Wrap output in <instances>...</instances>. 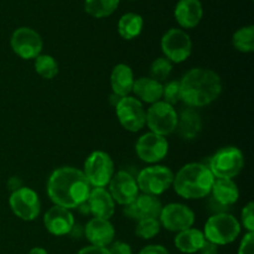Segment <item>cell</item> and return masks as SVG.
Wrapping results in <instances>:
<instances>
[{
    "instance_id": "cell-1",
    "label": "cell",
    "mask_w": 254,
    "mask_h": 254,
    "mask_svg": "<svg viewBox=\"0 0 254 254\" xmlns=\"http://www.w3.org/2000/svg\"><path fill=\"white\" fill-rule=\"evenodd\" d=\"M91 185L83 171L71 166L56 169L47 180V195L56 206L72 210L88 198Z\"/></svg>"
},
{
    "instance_id": "cell-2",
    "label": "cell",
    "mask_w": 254,
    "mask_h": 254,
    "mask_svg": "<svg viewBox=\"0 0 254 254\" xmlns=\"http://www.w3.org/2000/svg\"><path fill=\"white\" fill-rule=\"evenodd\" d=\"M181 101L191 108L205 107L215 102L222 93V81L215 71L192 68L180 81Z\"/></svg>"
},
{
    "instance_id": "cell-3",
    "label": "cell",
    "mask_w": 254,
    "mask_h": 254,
    "mask_svg": "<svg viewBox=\"0 0 254 254\" xmlns=\"http://www.w3.org/2000/svg\"><path fill=\"white\" fill-rule=\"evenodd\" d=\"M215 178L205 164L190 163L174 175V190L186 200H198L210 195Z\"/></svg>"
},
{
    "instance_id": "cell-4",
    "label": "cell",
    "mask_w": 254,
    "mask_h": 254,
    "mask_svg": "<svg viewBox=\"0 0 254 254\" xmlns=\"http://www.w3.org/2000/svg\"><path fill=\"white\" fill-rule=\"evenodd\" d=\"M215 179H231L240 175L245 168V156L236 146H226L216 151L206 165Z\"/></svg>"
},
{
    "instance_id": "cell-5",
    "label": "cell",
    "mask_w": 254,
    "mask_h": 254,
    "mask_svg": "<svg viewBox=\"0 0 254 254\" xmlns=\"http://www.w3.org/2000/svg\"><path fill=\"white\" fill-rule=\"evenodd\" d=\"M241 233V223L230 213L212 215L205 225L206 241L215 243L216 246H226L235 242Z\"/></svg>"
},
{
    "instance_id": "cell-6",
    "label": "cell",
    "mask_w": 254,
    "mask_h": 254,
    "mask_svg": "<svg viewBox=\"0 0 254 254\" xmlns=\"http://www.w3.org/2000/svg\"><path fill=\"white\" fill-rule=\"evenodd\" d=\"M139 191L151 196L165 192L174 183V173L163 165H153L143 169L136 176Z\"/></svg>"
},
{
    "instance_id": "cell-7",
    "label": "cell",
    "mask_w": 254,
    "mask_h": 254,
    "mask_svg": "<svg viewBox=\"0 0 254 254\" xmlns=\"http://www.w3.org/2000/svg\"><path fill=\"white\" fill-rule=\"evenodd\" d=\"M83 174L91 188H106L114 175V164L106 151H93L84 161Z\"/></svg>"
},
{
    "instance_id": "cell-8",
    "label": "cell",
    "mask_w": 254,
    "mask_h": 254,
    "mask_svg": "<svg viewBox=\"0 0 254 254\" xmlns=\"http://www.w3.org/2000/svg\"><path fill=\"white\" fill-rule=\"evenodd\" d=\"M145 118V124L150 129L151 133L158 135L166 136L176 130L178 124V113L175 108L163 101L151 104L148 108Z\"/></svg>"
},
{
    "instance_id": "cell-9",
    "label": "cell",
    "mask_w": 254,
    "mask_h": 254,
    "mask_svg": "<svg viewBox=\"0 0 254 254\" xmlns=\"http://www.w3.org/2000/svg\"><path fill=\"white\" fill-rule=\"evenodd\" d=\"M161 51L171 64H181L190 57L192 41L183 29H170L161 37Z\"/></svg>"
},
{
    "instance_id": "cell-10",
    "label": "cell",
    "mask_w": 254,
    "mask_h": 254,
    "mask_svg": "<svg viewBox=\"0 0 254 254\" xmlns=\"http://www.w3.org/2000/svg\"><path fill=\"white\" fill-rule=\"evenodd\" d=\"M116 113L119 123L126 130L136 133L145 126V109L135 97H122L116 106Z\"/></svg>"
},
{
    "instance_id": "cell-11",
    "label": "cell",
    "mask_w": 254,
    "mask_h": 254,
    "mask_svg": "<svg viewBox=\"0 0 254 254\" xmlns=\"http://www.w3.org/2000/svg\"><path fill=\"white\" fill-rule=\"evenodd\" d=\"M9 205L14 215L26 222L36 220L41 211V202L36 191L25 186L11 192Z\"/></svg>"
},
{
    "instance_id": "cell-12",
    "label": "cell",
    "mask_w": 254,
    "mask_h": 254,
    "mask_svg": "<svg viewBox=\"0 0 254 254\" xmlns=\"http://www.w3.org/2000/svg\"><path fill=\"white\" fill-rule=\"evenodd\" d=\"M11 50L24 60L36 59L42 51L44 42L39 32L30 27H19L10 37Z\"/></svg>"
},
{
    "instance_id": "cell-13",
    "label": "cell",
    "mask_w": 254,
    "mask_h": 254,
    "mask_svg": "<svg viewBox=\"0 0 254 254\" xmlns=\"http://www.w3.org/2000/svg\"><path fill=\"white\" fill-rule=\"evenodd\" d=\"M159 222L165 230L179 233L192 227L195 223V213L183 203H169L161 208Z\"/></svg>"
},
{
    "instance_id": "cell-14",
    "label": "cell",
    "mask_w": 254,
    "mask_h": 254,
    "mask_svg": "<svg viewBox=\"0 0 254 254\" xmlns=\"http://www.w3.org/2000/svg\"><path fill=\"white\" fill-rule=\"evenodd\" d=\"M135 151L140 160L149 164H155L168 155L169 143L165 136L149 131L143 134L136 140Z\"/></svg>"
},
{
    "instance_id": "cell-15",
    "label": "cell",
    "mask_w": 254,
    "mask_h": 254,
    "mask_svg": "<svg viewBox=\"0 0 254 254\" xmlns=\"http://www.w3.org/2000/svg\"><path fill=\"white\" fill-rule=\"evenodd\" d=\"M109 191L114 202L127 206L139 196L136 180L127 171H118L109 181Z\"/></svg>"
},
{
    "instance_id": "cell-16",
    "label": "cell",
    "mask_w": 254,
    "mask_h": 254,
    "mask_svg": "<svg viewBox=\"0 0 254 254\" xmlns=\"http://www.w3.org/2000/svg\"><path fill=\"white\" fill-rule=\"evenodd\" d=\"M161 208H163L161 201L156 196L143 193L139 195L131 203L124 206V215L138 222L145 218H159Z\"/></svg>"
},
{
    "instance_id": "cell-17",
    "label": "cell",
    "mask_w": 254,
    "mask_h": 254,
    "mask_svg": "<svg viewBox=\"0 0 254 254\" xmlns=\"http://www.w3.org/2000/svg\"><path fill=\"white\" fill-rule=\"evenodd\" d=\"M44 225L51 235L66 236L73 228L74 217L69 210L55 205L45 213Z\"/></svg>"
},
{
    "instance_id": "cell-18",
    "label": "cell",
    "mask_w": 254,
    "mask_h": 254,
    "mask_svg": "<svg viewBox=\"0 0 254 254\" xmlns=\"http://www.w3.org/2000/svg\"><path fill=\"white\" fill-rule=\"evenodd\" d=\"M84 236L92 246L107 248L113 243L116 231L109 220L93 217L84 227Z\"/></svg>"
},
{
    "instance_id": "cell-19",
    "label": "cell",
    "mask_w": 254,
    "mask_h": 254,
    "mask_svg": "<svg viewBox=\"0 0 254 254\" xmlns=\"http://www.w3.org/2000/svg\"><path fill=\"white\" fill-rule=\"evenodd\" d=\"M86 203L89 213L97 218L109 220L116 211V202L104 188H92Z\"/></svg>"
},
{
    "instance_id": "cell-20",
    "label": "cell",
    "mask_w": 254,
    "mask_h": 254,
    "mask_svg": "<svg viewBox=\"0 0 254 254\" xmlns=\"http://www.w3.org/2000/svg\"><path fill=\"white\" fill-rule=\"evenodd\" d=\"M174 15L183 29H193L203 16V7L200 0H179Z\"/></svg>"
},
{
    "instance_id": "cell-21",
    "label": "cell",
    "mask_w": 254,
    "mask_h": 254,
    "mask_svg": "<svg viewBox=\"0 0 254 254\" xmlns=\"http://www.w3.org/2000/svg\"><path fill=\"white\" fill-rule=\"evenodd\" d=\"M211 198L226 208L235 205L240 198V190L231 179H215L211 189Z\"/></svg>"
},
{
    "instance_id": "cell-22",
    "label": "cell",
    "mask_w": 254,
    "mask_h": 254,
    "mask_svg": "<svg viewBox=\"0 0 254 254\" xmlns=\"http://www.w3.org/2000/svg\"><path fill=\"white\" fill-rule=\"evenodd\" d=\"M201 128H202V121L195 108L188 107L181 109L180 113L178 114V124H176V130L181 138L185 140L195 139L201 131Z\"/></svg>"
},
{
    "instance_id": "cell-23",
    "label": "cell",
    "mask_w": 254,
    "mask_h": 254,
    "mask_svg": "<svg viewBox=\"0 0 254 254\" xmlns=\"http://www.w3.org/2000/svg\"><path fill=\"white\" fill-rule=\"evenodd\" d=\"M136 99L144 103L154 104L159 102L163 96V83H159L150 77H140L135 79L133 84V91Z\"/></svg>"
},
{
    "instance_id": "cell-24",
    "label": "cell",
    "mask_w": 254,
    "mask_h": 254,
    "mask_svg": "<svg viewBox=\"0 0 254 254\" xmlns=\"http://www.w3.org/2000/svg\"><path fill=\"white\" fill-rule=\"evenodd\" d=\"M134 74L130 67L126 64H117L111 73V86L113 93L118 97L129 96L133 91Z\"/></svg>"
},
{
    "instance_id": "cell-25",
    "label": "cell",
    "mask_w": 254,
    "mask_h": 254,
    "mask_svg": "<svg viewBox=\"0 0 254 254\" xmlns=\"http://www.w3.org/2000/svg\"><path fill=\"white\" fill-rule=\"evenodd\" d=\"M205 241L202 231L191 227L178 233L175 237V247L185 254H193L200 251Z\"/></svg>"
},
{
    "instance_id": "cell-26",
    "label": "cell",
    "mask_w": 254,
    "mask_h": 254,
    "mask_svg": "<svg viewBox=\"0 0 254 254\" xmlns=\"http://www.w3.org/2000/svg\"><path fill=\"white\" fill-rule=\"evenodd\" d=\"M144 20L135 12H127L122 15L118 21V32L122 39L133 40L138 37L143 31Z\"/></svg>"
},
{
    "instance_id": "cell-27",
    "label": "cell",
    "mask_w": 254,
    "mask_h": 254,
    "mask_svg": "<svg viewBox=\"0 0 254 254\" xmlns=\"http://www.w3.org/2000/svg\"><path fill=\"white\" fill-rule=\"evenodd\" d=\"M121 0H86L84 10L87 14L96 19L108 17L118 9Z\"/></svg>"
},
{
    "instance_id": "cell-28",
    "label": "cell",
    "mask_w": 254,
    "mask_h": 254,
    "mask_svg": "<svg viewBox=\"0 0 254 254\" xmlns=\"http://www.w3.org/2000/svg\"><path fill=\"white\" fill-rule=\"evenodd\" d=\"M232 45L237 51L251 54L254 51V26L248 25L238 29L232 36Z\"/></svg>"
},
{
    "instance_id": "cell-29",
    "label": "cell",
    "mask_w": 254,
    "mask_h": 254,
    "mask_svg": "<svg viewBox=\"0 0 254 254\" xmlns=\"http://www.w3.org/2000/svg\"><path fill=\"white\" fill-rule=\"evenodd\" d=\"M35 71L45 79H52L59 73V64L51 55H42L35 59Z\"/></svg>"
},
{
    "instance_id": "cell-30",
    "label": "cell",
    "mask_w": 254,
    "mask_h": 254,
    "mask_svg": "<svg viewBox=\"0 0 254 254\" xmlns=\"http://www.w3.org/2000/svg\"><path fill=\"white\" fill-rule=\"evenodd\" d=\"M161 225L159 218H145L136 222L135 235L141 240H151L160 232Z\"/></svg>"
},
{
    "instance_id": "cell-31",
    "label": "cell",
    "mask_w": 254,
    "mask_h": 254,
    "mask_svg": "<svg viewBox=\"0 0 254 254\" xmlns=\"http://www.w3.org/2000/svg\"><path fill=\"white\" fill-rule=\"evenodd\" d=\"M173 71V64L166 57H159L150 66V78L155 79L159 83H163L170 76Z\"/></svg>"
},
{
    "instance_id": "cell-32",
    "label": "cell",
    "mask_w": 254,
    "mask_h": 254,
    "mask_svg": "<svg viewBox=\"0 0 254 254\" xmlns=\"http://www.w3.org/2000/svg\"><path fill=\"white\" fill-rule=\"evenodd\" d=\"M163 102L175 106L181 101V91H180V81H170L163 84Z\"/></svg>"
},
{
    "instance_id": "cell-33",
    "label": "cell",
    "mask_w": 254,
    "mask_h": 254,
    "mask_svg": "<svg viewBox=\"0 0 254 254\" xmlns=\"http://www.w3.org/2000/svg\"><path fill=\"white\" fill-rule=\"evenodd\" d=\"M242 225L248 232H254V203L252 201L242 210Z\"/></svg>"
},
{
    "instance_id": "cell-34",
    "label": "cell",
    "mask_w": 254,
    "mask_h": 254,
    "mask_svg": "<svg viewBox=\"0 0 254 254\" xmlns=\"http://www.w3.org/2000/svg\"><path fill=\"white\" fill-rule=\"evenodd\" d=\"M238 254H254V232H247L241 241Z\"/></svg>"
},
{
    "instance_id": "cell-35",
    "label": "cell",
    "mask_w": 254,
    "mask_h": 254,
    "mask_svg": "<svg viewBox=\"0 0 254 254\" xmlns=\"http://www.w3.org/2000/svg\"><path fill=\"white\" fill-rule=\"evenodd\" d=\"M109 254H133L131 248L128 243L117 241L111 245V248H108Z\"/></svg>"
},
{
    "instance_id": "cell-36",
    "label": "cell",
    "mask_w": 254,
    "mask_h": 254,
    "mask_svg": "<svg viewBox=\"0 0 254 254\" xmlns=\"http://www.w3.org/2000/svg\"><path fill=\"white\" fill-rule=\"evenodd\" d=\"M139 254H170L164 246L160 245H149L145 246Z\"/></svg>"
},
{
    "instance_id": "cell-37",
    "label": "cell",
    "mask_w": 254,
    "mask_h": 254,
    "mask_svg": "<svg viewBox=\"0 0 254 254\" xmlns=\"http://www.w3.org/2000/svg\"><path fill=\"white\" fill-rule=\"evenodd\" d=\"M77 254H109L108 248L106 247H97V246H88V247H84L82 250H79V252Z\"/></svg>"
},
{
    "instance_id": "cell-38",
    "label": "cell",
    "mask_w": 254,
    "mask_h": 254,
    "mask_svg": "<svg viewBox=\"0 0 254 254\" xmlns=\"http://www.w3.org/2000/svg\"><path fill=\"white\" fill-rule=\"evenodd\" d=\"M197 253L200 254H218V246H216L215 243L210 242V241H205V243L202 245V247L200 248Z\"/></svg>"
},
{
    "instance_id": "cell-39",
    "label": "cell",
    "mask_w": 254,
    "mask_h": 254,
    "mask_svg": "<svg viewBox=\"0 0 254 254\" xmlns=\"http://www.w3.org/2000/svg\"><path fill=\"white\" fill-rule=\"evenodd\" d=\"M6 185H7V189H9L11 192L24 188V185H22V180L20 178H17V176H12V178H10L9 180H7Z\"/></svg>"
},
{
    "instance_id": "cell-40",
    "label": "cell",
    "mask_w": 254,
    "mask_h": 254,
    "mask_svg": "<svg viewBox=\"0 0 254 254\" xmlns=\"http://www.w3.org/2000/svg\"><path fill=\"white\" fill-rule=\"evenodd\" d=\"M27 254H49L46 252V251L44 250V248H41V247H35V248H32L31 251H30L29 253Z\"/></svg>"
},
{
    "instance_id": "cell-41",
    "label": "cell",
    "mask_w": 254,
    "mask_h": 254,
    "mask_svg": "<svg viewBox=\"0 0 254 254\" xmlns=\"http://www.w3.org/2000/svg\"><path fill=\"white\" fill-rule=\"evenodd\" d=\"M131 1H133V0H131Z\"/></svg>"
}]
</instances>
